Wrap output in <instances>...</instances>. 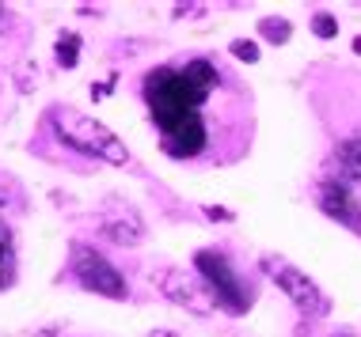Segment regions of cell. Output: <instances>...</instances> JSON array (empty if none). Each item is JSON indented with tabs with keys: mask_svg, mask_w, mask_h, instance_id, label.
Returning a JSON list of instances; mask_svg holds the SVG:
<instances>
[{
	"mask_svg": "<svg viewBox=\"0 0 361 337\" xmlns=\"http://www.w3.org/2000/svg\"><path fill=\"white\" fill-rule=\"evenodd\" d=\"M225 91H236V83L213 57L160 64L141 80V99L160 129V148L175 163H194L217 152V137L232 118V102H247L244 91L232 99H225Z\"/></svg>",
	"mask_w": 361,
	"mask_h": 337,
	"instance_id": "1",
	"label": "cell"
},
{
	"mask_svg": "<svg viewBox=\"0 0 361 337\" xmlns=\"http://www.w3.org/2000/svg\"><path fill=\"white\" fill-rule=\"evenodd\" d=\"M50 125L53 133H58L61 144H69L72 152L80 156H91V159H103L110 167H126L129 163V148L118 140L103 121L80 114V110L72 106H53L50 110Z\"/></svg>",
	"mask_w": 361,
	"mask_h": 337,
	"instance_id": "2",
	"label": "cell"
},
{
	"mask_svg": "<svg viewBox=\"0 0 361 337\" xmlns=\"http://www.w3.org/2000/svg\"><path fill=\"white\" fill-rule=\"evenodd\" d=\"M194 269L202 273V284H206L213 307H221V311H228V315H247L251 292H247V284L239 280L236 269L228 266L225 254H217V250H198V254H194Z\"/></svg>",
	"mask_w": 361,
	"mask_h": 337,
	"instance_id": "3",
	"label": "cell"
},
{
	"mask_svg": "<svg viewBox=\"0 0 361 337\" xmlns=\"http://www.w3.org/2000/svg\"><path fill=\"white\" fill-rule=\"evenodd\" d=\"M72 273H77L80 284L96 296H107V299H126L129 296L126 277L118 273L99 250H91L88 242H77V247H72Z\"/></svg>",
	"mask_w": 361,
	"mask_h": 337,
	"instance_id": "4",
	"label": "cell"
},
{
	"mask_svg": "<svg viewBox=\"0 0 361 337\" xmlns=\"http://www.w3.org/2000/svg\"><path fill=\"white\" fill-rule=\"evenodd\" d=\"M263 269L277 280V288H282V292L289 296L304 315H327V311H331V299L316 288V280H308L301 269H293L289 261H282V258H263Z\"/></svg>",
	"mask_w": 361,
	"mask_h": 337,
	"instance_id": "5",
	"label": "cell"
},
{
	"mask_svg": "<svg viewBox=\"0 0 361 337\" xmlns=\"http://www.w3.org/2000/svg\"><path fill=\"white\" fill-rule=\"evenodd\" d=\"M152 280L171 303L187 307V311H194V315H213V299L206 292V284H202V280H190L183 269H160Z\"/></svg>",
	"mask_w": 361,
	"mask_h": 337,
	"instance_id": "6",
	"label": "cell"
},
{
	"mask_svg": "<svg viewBox=\"0 0 361 337\" xmlns=\"http://www.w3.org/2000/svg\"><path fill=\"white\" fill-rule=\"evenodd\" d=\"M320 209L327 212L331 220L346 223V228H361V201L354 193V186L327 179L320 186Z\"/></svg>",
	"mask_w": 361,
	"mask_h": 337,
	"instance_id": "7",
	"label": "cell"
},
{
	"mask_svg": "<svg viewBox=\"0 0 361 337\" xmlns=\"http://www.w3.org/2000/svg\"><path fill=\"white\" fill-rule=\"evenodd\" d=\"M103 231L118 242V247H141V242L149 239V228H145V220L137 216L133 209H126L122 216H103Z\"/></svg>",
	"mask_w": 361,
	"mask_h": 337,
	"instance_id": "8",
	"label": "cell"
},
{
	"mask_svg": "<svg viewBox=\"0 0 361 337\" xmlns=\"http://www.w3.org/2000/svg\"><path fill=\"white\" fill-rule=\"evenodd\" d=\"M331 163H335V182H346V186L361 182V133L342 140Z\"/></svg>",
	"mask_w": 361,
	"mask_h": 337,
	"instance_id": "9",
	"label": "cell"
},
{
	"mask_svg": "<svg viewBox=\"0 0 361 337\" xmlns=\"http://www.w3.org/2000/svg\"><path fill=\"white\" fill-rule=\"evenodd\" d=\"M15 280V250H12V228L0 220V292Z\"/></svg>",
	"mask_w": 361,
	"mask_h": 337,
	"instance_id": "10",
	"label": "cell"
},
{
	"mask_svg": "<svg viewBox=\"0 0 361 337\" xmlns=\"http://www.w3.org/2000/svg\"><path fill=\"white\" fill-rule=\"evenodd\" d=\"M53 57H58L61 69H77V61H80V34H61L58 46H53Z\"/></svg>",
	"mask_w": 361,
	"mask_h": 337,
	"instance_id": "11",
	"label": "cell"
},
{
	"mask_svg": "<svg viewBox=\"0 0 361 337\" xmlns=\"http://www.w3.org/2000/svg\"><path fill=\"white\" fill-rule=\"evenodd\" d=\"M258 31H263L274 46H285V42H289V34H293V23L289 20H274V15H270V20L258 23Z\"/></svg>",
	"mask_w": 361,
	"mask_h": 337,
	"instance_id": "12",
	"label": "cell"
},
{
	"mask_svg": "<svg viewBox=\"0 0 361 337\" xmlns=\"http://www.w3.org/2000/svg\"><path fill=\"white\" fill-rule=\"evenodd\" d=\"M312 31H316V39H339V20L331 12H316L312 15Z\"/></svg>",
	"mask_w": 361,
	"mask_h": 337,
	"instance_id": "13",
	"label": "cell"
},
{
	"mask_svg": "<svg viewBox=\"0 0 361 337\" xmlns=\"http://www.w3.org/2000/svg\"><path fill=\"white\" fill-rule=\"evenodd\" d=\"M232 57H239L244 64H255V61H258V46H255L251 39H236V42H232Z\"/></svg>",
	"mask_w": 361,
	"mask_h": 337,
	"instance_id": "14",
	"label": "cell"
},
{
	"mask_svg": "<svg viewBox=\"0 0 361 337\" xmlns=\"http://www.w3.org/2000/svg\"><path fill=\"white\" fill-rule=\"evenodd\" d=\"M202 212H206L209 220H217V223H228V220H236V216H232V212H228V209H217V205H206V209H202Z\"/></svg>",
	"mask_w": 361,
	"mask_h": 337,
	"instance_id": "15",
	"label": "cell"
},
{
	"mask_svg": "<svg viewBox=\"0 0 361 337\" xmlns=\"http://www.w3.org/2000/svg\"><path fill=\"white\" fill-rule=\"evenodd\" d=\"M152 337H179L175 330H160V333H152Z\"/></svg>",
	"mask_w": 361,
	"mask_h": 337,
	"instance_id": "16",
	"label": "cell"
},
{
	"mask_svg": "<svg viewBox=\"0 0 361 337\" xmlns=\"http://www.w3.org/2000/svg\"><path fill=\"white\" fill-rule=\"evenodd\" d=\"M354 53H357V57H361V39H354Z\"/></svg>",
	"mask_w": 361,
	"mask_h": 337,
	"instance_id": "17",
	"label": "cell"
},
{
	"mask_svg": "<svg viewBox=\"0 0 361 337\" xmlns=\"http://www.w3.org/2000/svg\"><path fill=\"white\" fill-rule=\"evenodd\" d=\"M0 23H4V4H0Z\"/></svg>",
	"mask_w": 361,
	"mask_h": 337,
	"instance_id": "18",
	"label": "cell"
},
{
	"mask_svg": "<svg viewBox=\"0 0 361 337\" xmlns=\"http://www.w3.org/2000/svg\"><path fill=\"white\" fill-rule=\"evenodd\" d=\"M335 337H354V333H335Z\"/></svg>",
	"mask_w": 361,
	"mask_h": 337,
	"instance_id": "19",
	"label": "cell"
}]
</instances>
